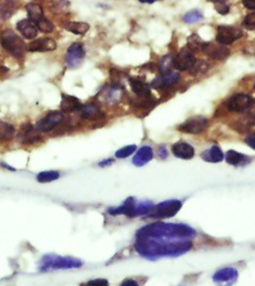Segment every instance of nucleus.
Here are the masks:
<instances>
[{"label":"nucleus","instance_id":"nucleus-41","mask_svg":"<svg viewBox=\"0 0 255 286\" xmlns=\"http://www.w3.org/2000/svg\"><path fill=\"white\" fill-rule=\"evenodd\" d=\"M242 5L246 9L255 10V0H242Z\"/></svg>","mask_w":255,"mask_h":286},{"label":"nucleus","instance_id":"nucleus-31","mask_svg":"<svg viewBox=\"0 0 255 286\" xmlns=\"http://www.w3.org/2000/svg\"><path fill=\"white\" fill-rule=\"evenodd\" d=\"M59 178H60V174L57 171H47L38 174L36 179L40 183H49V182L56 181Z\"/></svg>","mask_w":255,"mask_h":286},{"label":"nucleus","instance_id":"nucleus-10","mask_svg":"<svg viewBox=\"0 0 255 286\" xmlns=\"http://www.w3.org/2000/svg\"><path fill=\"white\" fill-rule=\"evenodd\" d=\"M85 58V49L81 43H73L67 49L65 62L67 66L74 69L78 68Z\"/></svg>","mask_w":255,"mask_h":286},{"label":"nucleus","instance_id":"nucleus-20","mask_svg":"<svg viewBox=\"0 0 255 286\" xmlns=\"http://www.w3.org/2000/svg\"><path fill=\"white\" fill-rule=\"evenodd\" d=\"M83 105L81 101L73 96L69 95H62V102H61V110L64 112H76L82 109Z\"/></svg>","mask_w":255,"mask_h":286},{"label":"nucleus","instance_id":"nucleus-11","mask_svg":"<svg viewBox=\"0 0 255 286\" xmlns=\"http://www.w3.org/2000/svg\"><path fill=\"white\" fill-rule=\"evenodd\" d=\"M64 120V114L60 111H54L48 113L41 121L35 125V129L38 132H49L59 126Z\"/></svg>","mask_w":255,"mask_h":286},{"label":"nucleus","instance_id":"nucleus-46","mask_svg":"<svg viewBox=\"0 0 255 286\" xmlns=\"http://www.w3.org/2000/svg\"><path fill=\"white\" fill-rule=\"evenodd\" d=\"M209 2H212L214 4H218V3H223L225 0H209Z\"/></svg>","mask_w":255,"mask_h":286},{"label":"nucleus","instance_id":"nucleus-12","mask_svg":"<svg viewBox=\"0 0 255 286\" xmlns=\"http://www.w3.org/2000/svg\"><path fill=\"white\" fill-rule=\"evenodd\" d=\"M201 50H202L203 54H206L211 59H214V60H217V61L225 60L230 55L228 48H226L225 45H222L218 42H217V43L206 42V43H204V45L202 46Z\"/></svg>","mask_w":255,"mask_h":286},{"label":"nucleus","instance_id":"nucleus-2","mask_svg":"<svg viewBox=\"0 0 255 286\" xmlns=\"http://www.w3.org/2000/svg\"><path fill=\"white\" fill-rule=\"evenodd\" d=\"M137 236H167L175 240H191L197 235L196 230L183 224L155 223L140 228Z\"/></svg>","mask_w":255,"mask_h":286},{"label":"nucleus","instance_id":"nucleus-38","mask_svg":"<svg viewBox=\"0 0 255 286\" xmlns=\"http://www.w3.org/2000/svg\"><path fill=\"white\" fill-rule=\"evenodd\" d=\"M244 26L248 28H255V13H251V14H248L244 21H242Z\"/></svg>","mask_w":255,"mask_h":286},{"label":"nucleus","instance_id":"nucleus-37","mask_svg":"<svg viewBox=\"0 0 255 286\" xmlns=\"http://www.w3.org/2000/svg\"><path fill=\"white\" fill-rule=\"evenodd\" d=\"M215 9L221 15H225L230 12V6L227 4H225V2L215 4Z\"/></svg>","mask_w":255,"mask_h":286},{"label":"nucleus","instance_id":"nucleus-43","mask_svg":"<svg viewBox=\"0 0 255 286\" xmlns=\"http://www.w3.org/2000/svg\"><path fill=\"white\" fill-rule=\"evenodd\" d=\"M121 285L122 286H126V285H133V286H136V285H138V283L136 282V281H134V280H124L122 283H121Z\"/></svg>","mask_w":255,"mask_h":286},{"label":"nucleus","instance_id":"nucleus-35","mask_svg":"<svg viewBox=\"0 0 255 286\" xmlns=\"http://www.w3.org/2000/svg\"><path fill=\"white\" fill-rule=\"evenodd\" d=\"M135 151H136L135 145H128V146L119 149L115 155H116V158H118V159H124V158L129 157V155H131L132 153H134Z\"/></svg>","mask_w":255,"mask_h":286},{"label":"nucleus","instance_id":"nucleus-28","mask_svg":"<svg viewBox=\"0 0 255 286\" xmlns=\"http://www.w3.org/2000/svg\"><path fill=\"white\" fill-rule=\"evenodd\" d=\"M134 102H135V106L138 107V108L148 109V108H151V107L155 106L157 100L150 93V94L143 95V96H137V99Z\"/></svg>","mask_w":255,"mask_h":286},{"label":"nucleus","instance_id":"nucleus-27","mask_svg":"<svg viewBox=\"0 0 255 286\" xmlns=\"http://www.w3.org/2000/svg\"><path fill=\"white\" fill-rule=\"evenodd\" d=\"M65 29L69 32H72L74 34H80L83 35L89 30V25L86 22H81V21H69L65 23Z\"/></svg>","mask_w":255,"mask_h":286},{"label":"nucleus","instance_id":"nucleus-22","mask_svg":"<svg viewBox=\"0 0 255 286\" xmlns=\"http://www.w3.org/2000/svg\"><path fill=\"white\" fill-rule=\"evenodd\" d=\"M201 158L209 163H219L223 160V152L220 147L213 146L210 149L202 152Z\"/></svg>","mask_w":255,"mask_h":286},{"label":"nucleus","instance_id":"nucleus-29","mask_svg":"<svg viewBox=\"0 0 255 286\" xmlns=\"http://www.w3.org/2000/svg\"><path fill=\"white\" fill-rule=\"evenodd\" d=\"M15 134V129L12 125L2 122L0 123V139L3 141L10 140Z\"/></svg>","mask_w":255,"mask_h":286},{"label":"nucleus","instance_id":"nucleus-16","mask_svg":"<svg viewBox=\"0 0 255 286\" xmlns=\"http://www.w3.org/2000/svg\"><path fill=\"white\" fill-rule=\"evenodd\" d=\"M18 138L24 145H32L41 139L35 127L30 124H26L21 127L18 133Z\"/></svg>","mask_w":255,"mask_h":286},{"label":"nucleus","instance_id":"nucleus-21","mask_svg":"<svg viewBox=\"0 0 255 286\" xmlns=\"http://www.w3.org/2000/svg\"><path fill=\"white\" fill-rule=\"evenodd\" d=\"M153 159V150L149 146H144L138 149L133 158V164L135 166H144Z\"/></svg>","mask_w":255,"mask_h":286},{"label":"nucleus","instance_id":"nucleus-39","mask_svg":"<svg viewBox=\"0 0 255 286\" xmlns=\"http://www.w3.org/2000/svg\"><path fill=\"white\" fill-rule=\"evenodd\" d=\"M109 284V282L105 279H96V280H92L86 283V285L88 286H107Z\"/></svg>","mask_w":255,"mask_h":286},{"label":"nucleus","instance_id":"nucleus-30","mask_svg":"<svg viewBox=\"0 0 255 286\" xmlns=\"http://www.w3.org/2000/svg\"><path fill=\"white\" fill-rule=\"evenodd\" d=\"M14 11L15 5L12 0H2V4H0V14H2L3 19L10 18Z\"/></svg>","mask_w":255,"mask_h":286},{"label":"nucleus","instance_id":"nucleus-34","mask_svg":"<svg viewBox=\"0 0 255 286\" xmlns=\"http://www.w3.org/2000/svg\"><path fill=\"white\" fill-rule=\"evenodd\" d=\"M36 27L38 30H41L42 32H46V33H49L55 29L54 23L49 21L45 16L36 22Z\"/></svg>","mask_w":255,"mask_h":286},{"label":"nucleus","instance_id":"nucleus-9","mask_svg":"<svg viewBox=\"0 0 255 286\" xmlns=\"http://www.w3.org/2000/svg\"><path fill=\"white\" fill-rule=\"evenodd\" d=\"M242 36V31L234 26H219L217 29L216 41L222 45H231Z\"/></svg>","mask_w":255,"mask_h":286},{"label":"nucleus","instance_id":"nucleus-45","mask_svg":"<svg viewBox=\"0 0 255 286\" xmlns=\"http://www.w3.org/2000/svg\"><path fill=\"white\" fill-rule=\"evenodd\" d=\"M112 162H113V160H108V161H105L104 163H100L99 165H100V166H105V165H107V164H112Z\"/></svg>","mask_w":255,"mask_h":286},{"label":"nucleus","instance_id":"nucleus-3","mask_svg":"<svg viewBox=\"0 0 255 286\" xmlns=\"http://www.w3.org/2000/svg\"><path fill=\"white\" fill-rule=\"evenodd\" d=\"M82 266L80 259L71 256H59L55 254L45 255L40 263L41 271H48L50 269H71Z\"/></svg>","mask_w":255,"mask_h":286},{"label":"nucleus","instance_id":"nucleus-42","mask_svg":"<svg viewBox=\"0 0 255 286\" xmlns=\"http://www.w3.org/2000/svg\"><path fill=\"white\" fill-rule=\"evenodd\" d=\"M158 153H159V158H161V159H165L166 157H167V154H168L167 150H166V148H165V146L159 147Z\"/></svg>","mask_w":255,"mask_h":286},{"label":"nucleus","instance_id":"nucleus-47","mask_svg":"<svg viewBox=\"0 0 255 286\" xmlns=\"http://www.w3.org/2000/svg\"><path fill=\"white\" fill-rule=\"evenodd\" d=\"M254 89H255V84H254Z\"/></svg>","mask_w":255,"mask_h":286},{"label":"nucleus","instance_id":"nucleus-4","mask_svg":"<svg viewBox=\"0 0 255 286\" xmlns=\"http://www.w3.org/2000/svg\"><path fill=\"white\" fill-rule=\"evenodd\" d=\"M2 45L8 54L15 59H22L28 47L21 37L12 30H5L2 33Z\"/></svg>","mask_w":255,"mask_h":286},{"label":"nucleus","instance_id":"nucleus-6","mask_svg":"<svg viewBox=\"0 0 255 286\" xmlns=\"http://www.w3.org/2000/svg\"><path fill=\"white\" fill-rule=\"evenodd\" d=\"M196 62L194 51L186 46L172 58V66L177 70H188L194 67Z\"/></svg>","mask_w":255,"mask_h":286},{"label":"nucleus","instance_id":"nucleus-40","mask_svg":"<svg viewBox=\"0 0 255 286\" xmlns=\"http://www.w3.org/2000/svg\"><path fill=\"white\" fill-rule=\"evenodd\" d=\"M246 144L251 147L252 149L255 150V133H252L250 134L249 136H247L246 138Z\"/></svg>","mask_w":255,"mask_h":286},{"label":"nucleus","instance_id":"nucleus-44","mask_svg":"<svg viewBox=\"0 0 255 286\" xmlns=\"http://www.w3.org/2000/svg\"><path fill=\"white\" fill-rule=\"evenodd\" d=\"M158 0H139V3H142V4H153V3H157Z\"/></svg>","mask_w":255,"mask_h":286},{"label":"nucleus","instance_id":"nucleus-26","mask_svg":"<svg viewBox=\"0 0 255 286\" xmlns=\"http://www.w3.org/2000/svg\"><path fill=\"white\" fill-rule=\"evenodd\" d=\"M26 11H27V13H28L29 19H31L35 23L44 17L43 8L37 4H34V3L28 4L27 6H26Z\"/></svg>","mask_w":255,"mask_h":286},{"label":"nucleus","instance_id":"nucleus-13","mask_svg":"<svg viewBox=\"0 0 255 286\" xmlns=\"http://www.w3.org/2000/svg\"><path fill=\"white\" fill-rule=\"evenodd\" d=\"M178 80H180V75L177 73H173V72L162 73L152 81L151 86L157 89H166L173 86Z\"/></svg>","mask_w":255,"mask_h":286},{"label":"nucleus","instance_id":"nucleus-23","mask_svg":"<svg viewBox=\"0 0 255 286\" xmlns=\"http://www.w3.org/2000/svg\"><path fill=\"white\" fill-rule=\"evenodd\" d=\"M225 159L230 165L233 166H242L248 164L251 161L247 155L237 152L235 150H228L225 154Z\"/></svg>","mask_w":255,"mask_h":286},{"label":"nucleus","instance_id":"nucleus-8","mask_svg":"<svg viewBox=\"0 0 255 286\" xmlns=\"http://www.w3.org/2000/svg\"><path fill=\"white\" fill-rule=\"evenodd\" d=\"M209 126L208 118L203 116H195L190 117L187 121H185L182 125L177 127L180 131L189 134H200L203 131H206Z\"/></svg>","mask_w":255,"mask_h":286},{"label":"nucleus","instance_id":"nucleus-24","mask_svg":"<svg viewBox=\"0 0 255 286\" xmlns=\"http://www.w3.org/2000/svg\"><path fill=\"white\" fill-rule=\"evenodd\" d=\"M129 82L133 93L136 96H143L151 93L150 86L143 79H140V78H130Z\"/></svg>","mask_w":255,"mask_h":286},{"label":"nucleus","instance_id":"nucleus-36","mask_svg":"<svg viewBox=\"0 0 255 286\" xmlns=\"http://www.w3.org/2000/svg\"><path fill=\"white\" fill-rule=\"evenodd\" d=\"M69 8V3L66 2V0H60L57 4H55L53 7L50 8L51 11L54 12H63L66 11Z\"/></svg>","mask_w":255,"mask_h":286},{"label":"nucleus","instance_id":"nucleus-14","mask_svg":"<svg viewBox=\"0 0 255 286\" xmlns=\"http://www.w3.org/2000/svg\"><path fill=\"white\" fill-rule=\"evenodd\" d=\"M137 207L138 202L133 198H128L121 206L112 207L108 212L111 215H126L129 217H136L137 216Z\"/></svg>","mask_w":255,"mask_h":286},{"label":"nucleus","instance_id":"nucleus-25","mask_svg":"<svg viewBox=\"0 0 255 286\" xmlns=\"http://www.w3.org/2000/svg\"><path fill=\"white\" fill-rule=\"evenodd\" d=\"M81 113V117L84 120H99L104 116V113L101 112L100 108L95 106V105H87V106H83L82 109L80 110Z\"/></svg>","mask_w":255,"mask_h":286},{"label":"nucleus","instance_id":"nucleus-17","mask_svg":"<svg viewBox=\"0 0 255 286\" xmlns=\"http://www.w3.org/2000/svg\"><path fill=\"white\" fill-rule=\"evenodd\" d=\"M171 151L174 157L182 160H190L195 155V149L193 148V146L185 141L175 142L171 148Z\"/></svg>","mask_w":255,"mask_h":286},{"label":"nucleus","instance_id":"nucleus-1","mask_svg":"<svg viewBox=\"0 0 255 286\" xmlns=\"http://www.w3.org/2000/svg\"><path fill=\"white\" fill-rule=\"evenodd\" d=\"M135 250L148 259L180 256L193 248L190 240H175L167 236H136Z\"/></svg>","mask_w":255,"mask_h":286},{"label":"nucleus","instance_id":"nucleus-18","mask_svg":"<svg viewBox=\"0 0 255 286\" xmlns=\"http://www.w3.org/2000/svg\"><path fill=\"white\" fill-rule=\"evenodd\" d=\"M238 278V271L233 267H225L218 270L213 276L216 283H234Z\"/></svg>","mask_w":255,"mask_h":286},{"label":"nucleus","instance_id":"nucleus-19","mask_svg":"<svg viewBox=\"0 0 255 286\" xmlns=\"http://www.w3.org/2000/svg\"><path fill=\"white\" fill-rule=\"evenodd\" d=\"M16 28L19 33L27 40H33L37 35L36 23L31 19H22L16 23Z\"/></svg>","mask_w":255,"mask_h":286},{"label":"nucleus","instance_id":"nucleus-33","mask_svg":"<svg viewBox=\"0 0 255 286\" xmlns=\"http://www.w3.org/2000/svg\"><path fill=\"white\" fill-rule=\"evenodd\" d=\"M204 43H206V42H203L198 34L194 33V34H191V35L188 37V40H187V47H189L193 51H195V50H201V49H202V46L204 45Z\"/></svg>","mask_w":255,"mask_h":286},{"label":"nucleus","instance_id":"nucleus-15","mask_svg":"<svg viewBox=\"0 0 255 286\" xmlns=\"http://www.w3.org/2000/svg\"><path fill=\"white\" fill-rule=\"evenodd\" d=\"M57 48V43L55 40L49 37H42L33 41L29 44L28 50L30 53H47V51H54Z\"/></svg>","mask_w":255,"mask_h":286},{"label":"nucleus","instance_id":"nucleus-7","mask_svg":"<svg viewBox=\"0 0 255 286\" xmlns=\"http://www.w3.org/2000/svg\"><path fill=\"white\" fill-rule=\"evenodd\" d=\"M255 105V99L248 94L239 93L233 95L226 102V107L232 112H244Z\"/></svg>","mask_w":255,"mask_h":286},{"label":"nucleus","instance_id":"nucleus-5","mask_svg":"<svg viewBox=\"0 0 255 286\" xmlns=\"http://www.w3.org/2000/svg\"><path fill=\"white\" fill-rule=\"evenodd\" d=\"M182 207V201L171 199L153 205L151 211L147 214L152 218H170L173 217Z\"/></svg>","mask_w":255,"mask_h":286},{"label":"nucleus","instance_id":"nucleus-32","mask_svg":"<svg viewBox=\"0 0 255 286\" xmlns=\"http://www.w3.org/2000/svg\"><path fill=\"white\" fill-rule=\"evenodd\" d=\"M203 19L202 12L199 10H191L183 16V21L186 23H196Z\"/></svg>","mask_w":255,"mask_h":286}]
</instances>
